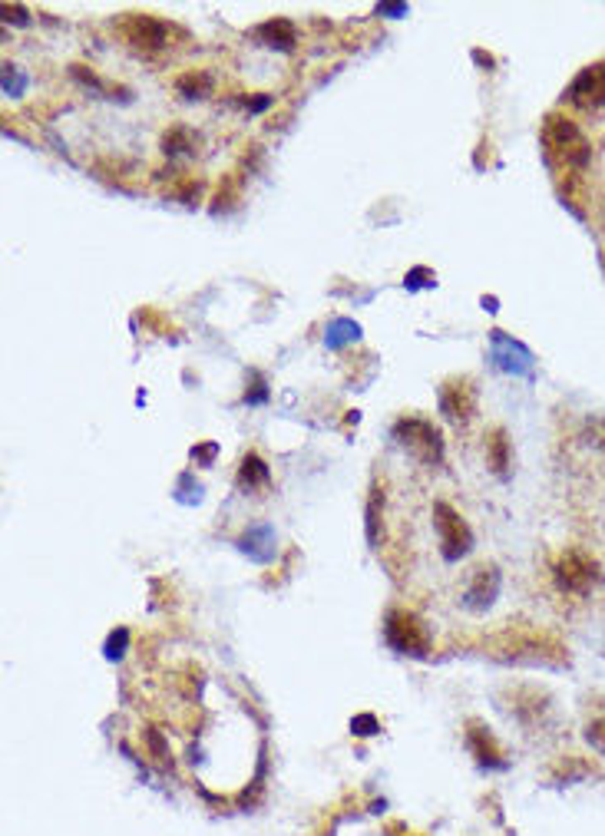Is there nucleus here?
Masks as SVG:
<instances>
[{"instance_id":"9d476101","label":"nucleus","mask_w":605,"mask_h":836,"mask_svg":"<svg viewBox=\"0 0 605 836\" xmlns=\"http://www.w3.org/2000/svg\"><path fill=\"white\" fill-rule=\"evenodd\" d=\"M120 34L126 37V43H133L136 50L156 53L169 43V24H162L159 17H149V14H126L120 24Z\"/></svg>"},{"instance_id":"bb28decb","label":"nucleus","mask_w":605,"mask_h":836,"mask_svg":"<svg viewBox=\"0 0 605 836\" xmlns=\"http://www.w3.org/2000/svg\"><path fill=\"white\" fill-rule=\"evenodd\" d=\"M146 741H149V747H153V754H156L159 760H166V747H162V741H159L156 731H146Z\"/></svg>"},{"instance_id":"aec40b11","label":"nucleus","mask_w":605,"mask_h":836,"mask_svg":"<svg viewBox=\"0 0 605 836\" xmlns=\"http://www.w3.org/2000/svg\"><path fill=\"white\" fill-rule=\"evenodd\" d=\"M361 338V328L354 321L348 318H338V321H331V328H328V347H344V344H351V341H358Z\"/></svg>"},{"instance_id":"dca6fc26","label":"nucleus","mask_w":605,"mask_h":836,"mask_svg":"<svg viewBox=\"0 0 605 836\" xmlns=\"http://www.w3.org/2000/svg\"><path fill=\"white\" fill-rule=\"evenodd\" d=\"M272 483V470L265 466V460L258 453H248L242 460V470H239V486L242 490H265V486Z\"/></svg>"},{"instance_id":"423d86ee","label":"nucleus","mask_w":605,"mask_h":836,"mask_svg":"<svg viewBox=\"0 0 605 836\" xmlns=\"http://www.w3.org/2000/svg\"><path fill=\"white\" fill-rule=\"evenodd\" d=\"M434 526L440 536V556L447 562H460L473 549V529L467 526V519H463L457 509L444 503V499L434 503Z\"/></svg>"},{"instance_id":"a878e982","label":"nucleus","mask_w":605,"mask_h":836,"mask_svg":"<svg viewBox=\"0 0 605 836\" xmlns=\"http://www.w3.org/2000/svg\"><path fill=\"white\" fill-rule=\"evenodd\" d=\"M215 450H219V447H215V443H202V447L192 450V460H199V463L209 466V463L215 460Z\"/></svg>"},{"instance_id":"7ed1b4c3","label":"nucleus","mask_w":605,"mask_h":836,"mask_svg":"<svg viewBox=\"0 0 605 836\" xmlns=\"http://www.w3.org/2000/svg\"><path fill=\"white\" fill-rule=\"evenodd\" d=\"M394 440L401 443L410 456H417L420 463H430V466L444 463V437H440V430L424 417H401L397 420L394 423Z\"/></svg>"},{"instance_id":"393cba45","label":"nucleus","mask_w":605,"mask_h":836,"mask_svg":"<svg viewBox=\"0 0 605 836\" xmlns=\"http://www.w3.org/2000/svg\"><path fill=\"white\" fill-rule=\"evenodd\" d=\"M351 731H354V734H361V737H371V734L381 731V724H377L374 714H358V718L351 721Z\"/></svg>"},{"instance_id":"2eb2a0df","label":"nucleus","mask_w":605,"mask_h":836,"mask_svg":"<svg viewBox=\"0 0 605 836\" xmlns=\"http://www.w3.org/2000/svg\"><path fill=\"white\" fill-rule=\"evenodd\" d=\"M486 460H490V470L500 476V480H510L513 456H510V440H506L503 427H496L490 433V440H486Z\"/></svg>"},{"instance_id":"f3484780","label":"nucleus","mask_w":605,"mask_h":836,"mask_svg":"<svg viewBox=\"0 0 605 836\" xmlns=\"http://www.w3.org/2000/svg\"><path fill=\"white\" fill-rule=\"evenodd\" d=\"M367 542H371V549H381V516H384V490L381 486H374L371 499H367Z\"/></svg>"},{"instance_id":"0eeeda50","label":"nucleus","mask_w":605,"mask_h":836,"mask_svg":"<svg viewBox=\"0 0 605 836\" xmlns=\"http://www.w3.org/2000/svg\"><path fill=\"white\" fill-rule=\"evenodd\" d=\"M563 100L569 106H576V110H586V113L605 110V60L582 67L576 73V80L566 86Z\"/></svg>"},{"instance_id":"a211bd4d","label":"nucleus","mask_w":605,"mask_h":836,"mask_svg":"<svg viewBox=\"0 0 605 836\" xmlns=\"http://www.w3.org/2000/svg\"><path fill=\"white\" fill-rule=\"evenodd\" d=\"M176 90L186 96V100H202V96H209L212 90V73H186V76H179V83H176Z\"/></svg>"},{"instance_id":"5701e85b","label":"nucleus","mask_w":605,"mask_h":836,"mask_svg":"<svg viewBox=\"0 0 605 836\" xmlns=\"http://www.w3.org/2000/svg\"><path fill=\"white\" fill-rule=\"evenodd\" d=\"M24 86H27V76L7 63V67H4V93L7 96H20V93H24Z\"/></svg>"},{"instance_id":"39448f33","label":"nucleus","mask_w":605,"mask_h":836,"mask_svg":"<svg viewBox=\"0 0 605 836\" xmlns=\"http://www.w3.org/2000/svg\"><path fill=\"white\" fill-rule=\"evenodd\" d=\"M553 579L559 589L569 595H586L602 582V569L589 552L566 549V552H559V559L553 562Z\"/></svg>"},{"instance_id":"4468645a","label":"nucleus","mask_w":605,"mask_h":836,"mask_svg":"<svg viewBox=\"0 0 605 836\" xmlns=\"http://www.w3.org/2000/svg\"><path fill=\"white\" fill-rule=\"evenodd\" d=\"M255 37L262 40L265 47L291 50V47H295V40H298V30H295V24H291L288 17H275V20H268V24L255 27Z\"/></svg>"},{"instance_id":"f03ea898","label":"nucleus","mask_w":605,"mask_h":836,"mask_svg":"<svg viewBox=\"0 0 605 836\" xmlns=\"http://www.w3.org/2000/svg\"><path fill=\"white\" fill-rule=\"evenodd\" d=\"M543 146L546 156L559 162L566 172H582L592 159V143L586 133L563 113H549L543 123Z\"/></svg>"},{"instance_id":"6ab92c4d","label":"nucleus","mask_w":605,"mask_h":836,"mask_svg":"<svg viewBox=\"0 0 605 836\" xmlns=\"http://www.w3.org/2000/svg\"><path fill=\"white\" fill-rule=\"evenodd\" d=\"M589 774H592V764H586V760H579L576 754L563 757V760L556 764V770H553V777L559 780V784H576V780L589 777Z\"/></svg>"},{"instance_id":"1a4fd4ad","label":"nucleus","mask_w":605,"mask_h":836,"mask_svg":"<svg viewBox=\"0 0 605 836\" xmlns=\"http://www.w3.org/2000/svg\"><path fill=\"white\" fill-rule=\"evenodd\" d=\"M490 354L500 371L513 374V377H533V364H536L533 351L516 338H510V334L490 331Z\"/></svg>"},{"instance_id":"6e6552de","label":"nucleus","mask_w":605,"mask_h":836,"mask_svg":"<svg viewBox=\"0 0 605 836\" xmlns=\"http://www.w3.org/2000/svg\"><path fill=\"white\" fill-rule=\"evenodd\" d=\"M440 414H444L453 427H467L477 414V390H473L470 380L463 377H450L444 387H440Z\"/></svg>"},{"instance_id":"4be33fe9","label":"nucleus","mask_w":605,"mask_h":836,"mask_svg":"<svg viewBox=\"0 0 605 836\" xmlns=\"http://www.w3.org/2000/svg\"><path fill=\"white\" fill-rule=\"evenodd\" d=\"M126 645H129V632H126V628H116V632L106 638V658L120 661L126 655Z\"/></svg>"},{"instance_id":"ddd939ff","label":"nucleus","mask_w":605,"mask_h":836,"mask_svg":"<svg viewBox=\"0 0 605 836\" xmlns=\"http://www.w3.org/2000/svg\"><path fill=\"white\" fill-rule=\"evenodd\" d=\"M239 549L255 562H272L275 559V529L268 523L248 526L239 536Z\"/></svg>"},{"instance_id":"20e7f679","label":"nucleus","mask_w":605,"mask_h":836,"mask_svg":"<svg viewBox=\"0 0 605 836\" xmlns=\"http://www.w3.org/2000/svg\"><path fill=\"white\" fill-rule=\"evenodd\" d=\"M384 642L391 645L397 655L424 658L430 651V632L414 612H407V608H391L384 618Z\"/></svg>"},{"instance_id":"f257e3e1","label":"nucleus","mask_w":605,"mask_h":836,"mask_svg":"<svg viewBox=\"0 0 605 836\" xmlns=\"http://www.w3.org/2000/svg\"><path fill=\"white\" fill-rule=\"evenodd\" d=\"M493 655L510 665H533V668H566L569 665V648L559 642L556 635L536 632V628H523L513 632L506 628L493 638Z\"/></svg>"},{"instance_id":"9b49d317","label":"nucleus","mask_w":605,"mask_h":836,"mask_svg":"<svg viewBox=\"0 0 605 836\" xmlns=\"http://www.w3.org/2000/svg\"><path fill=\"white\" fill-rule=\"evenodd\" d=\"M500 569L496 566H480L477 572H473V579L467 585V592H463V605L470 608V612H486L493 602H496V595H500Z\"/></svg>"},{"instance_id":"cd10ccee","label":"nucleus","mask_w":605,"mask_h":836,"mask_svg":"<svg viewBox=\"0 0 605 836\" xmlns=\"http://www.w3.org/2000/svg\"><path fill=\"white\" fill-rule=\"evenodd\" d=\"M377 14H407L404 4H381L377 7Z\"/></svg>"},{"instance_id":"412c9836","label":"nucleus","mask_w":605,"mask_h":836,"mask_svg":"<svg viewBox=\"0 0 605 836\" xmlns=\"http://www.w3.org/2000/svg\"><path fill=\"white\" fill-rule=\"evenodd\" d=\"M162 149H166V156H179V152H189L192 149V133L186 126H172L166 136H162Z\"/></svg>"},{"instance_id":"b1692460","label":"nucleus","mask_w":605,"mask_h":836,"mask_svg":"<svg viewBox=\"0 0 605 836\" xmlns=\"http://www.w3.org/2000/svg\"><path fill=\"white\" fill-rule=\"evenodd\" d=\"M586 741H589V747H592V751L605 754V718L592 721V724L586 727Z\"/></svg>"},{"instance_id":"f8f14e48","label":"nucleus","mask_w":605,"mask_h":836,"mask_svg":"<svg viewBox=\"0 0 605 836\" xmlns=\"http://www.w3.org/2000/svg\"><path fill=\"white\" fill-rule=\"evenodd\" d=\"M467 747H470V754L477 757L480 767H506L500 744L493 741L490 727H483L480 721H470L467 724Z\"/></svg>"}]
</instances>
